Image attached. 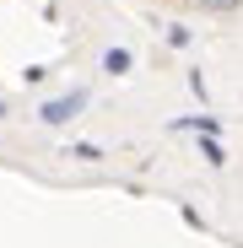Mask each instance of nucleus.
<instances>
[{
    "mask_svg": "<svg viewBox=\"0 0 243 248\" xmlns=\"http://www.w3.org/2000/svg\"><path fill=\"white\" fill-rule=\"evenodd\" d=\"M194 6H200V11H238L243 0H194Z\"/></svg>",
    "mask_w": 243,
    "mask_h": 248,
    "instance_id": "f257e3e1",
    "label": "nucleus"
}]
</instances>
